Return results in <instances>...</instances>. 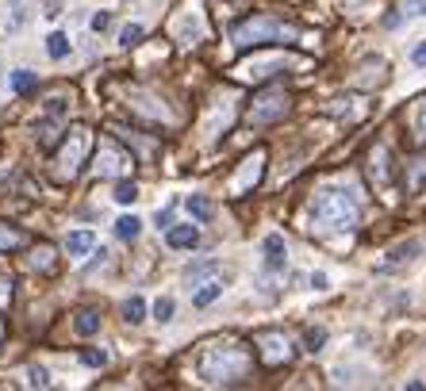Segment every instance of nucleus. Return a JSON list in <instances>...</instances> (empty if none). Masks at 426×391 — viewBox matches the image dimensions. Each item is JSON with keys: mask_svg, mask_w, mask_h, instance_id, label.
<instances>
[{"mask_svg": "<svg viewBox=\"0 0 426 391\" xmlns=\"http://www.w3.org/2000/svg\"><path fill=\"white\" fill-rule=\"evenodd\" d=\"M261 250H265V269L269 273H284V265H288V250H284L281 234H269V238L261 242Z\"/></svg>", "mask_w": 426, "mask_h": 391, "instance_id": "0eeeda50", "label": "nucleus"}, {"mask_svg": "<svg viewBox=\"0 0 426 391\" xmlns=\"http://www.w3.org/2000/svg\"><path fill=\"white\" fill-rule=\"evenodd\" d=\"M46 54H51L54 62H62V58H66V54H69V39H66V35H62V31H54L51 39H46Z\"/></svg>", "mask_w": 426, "mask_h": 391, "instance_id": "f3484780", "label": "nucleus"}, {"mask_svg": "<svg viewBox=\"0 0 426 391\" xmlns=\"http://www.w3.org/2000/svg\"><path fill=\"white\" fill-rule=\"evenodd\" d=\"M415 131H418V138L426 142V100L418 104V116H415Z\"/></svg>", "mask_w": 426, "mask_h": 391, "instance_id": "473e14b6", "label": "nucleus"}, {"mask_svg": "<svg viewBox=\"0 0 426 391\" xmlns=\"http://www.w3.org/2000/svg\"><path fill=\"white\" fill-rule=\"evenodd\" d=\"M19 242H24V238H19L16 230H8V226H0V250H16Z\"/></svg>", "mask_w": 426, "mask_h": 391, "instance_id": "cd10ccee", "label": "nucleus"}, {"mask_svg": "<svg viewBox=\"0 0 426 391\" xmlns=\"http://www.w3.org/2000/svg\"><path fill=\"white\" fill-rule=\"evenodd\" d=\"M12 89H16V92H31L35 89V73H31V69H16V73H12Z\"/></svg>", "mask_w": 426, "mask_h": 391, "instance_id": "412c9836", "label": "nucleus"}, {"mask_svg": "<svg viewBox=\"0 0 426 391\" xmlns=\"http://www.w3.org/2000/svg\"><path fill=\"white\" fill-rule=\"evenodd\" d=\"M215 276H219V261H200V265H188V269H184V284H193V288L215 280Z\"/></svg>", "mask_w": 426, "mask_h": 391, "instance_id": "6e6552de", "label": "nucleus"}, {"mask_svg": "<svg viewBox=\"0 0 426 391\" xmlns=\"http://www.w3.org/2000/svg\"><path fill=\"white\" fill-rule=\"evenodd\" d=\"M219 295H223V280H208V284H200V291H196L193 295V307H208L211 300H219Z\"/></svg>", "mask_w": 426, "mask_h": 391, "instance_id": "f8f14e48", "label": "nucleus"}, {"mask_svg": "<svg viewBox=\"0 0 426 391\" xmlns=\"http://www.w3.org/2000/svg\"><path fill=\"white\" fill-rule=\"evenodd\" d=\"M166 242L173 246V250H193L196 242H200V230H196V226H169Z\"/></svg>", "mask_w": 426, "mask_h": 391, "instance_id": "1a4fd4ad", "label": "nucleus"}, {"mask_svg": "<svg viewBox=\"0 0 426 391\" xmlns=\"http://www.w3.org/2000/svg\"><path fill=\"white\" fill-rule=\"evenodd\" d=\"M112 200L123 203V208H127V203H134V200H139V184H134V181H119L116 192H112Z\"/></svg>", "mask_w": 426, "mask_h": 391, "instance_id": "dca6fc26", "label": "nucleus"}, {"mask_svg": "<svg viewBox=\"0 0 426 391\" xmlns=\"http://www.w3.org/2000/svg\"><path fill=\"white\" fill-rule=\"evenodd\" d=\"M123 318L127 322H142V318H146V300H142V295H131V300L123 303Z\"/></svg>", "mask_w": 426, "mask_h": 391, "instance_id": "a211bd4d", "label": "nucleus"}, {"mask_svg": "<svg viewBox=\"0 0 426 391\" xmlns=\"http://www.w3.org/2000/svg\"><path fill=\"white\" fill-rule=\"evenodd\" d=\"M258 345L265 349V361L269 365H281V361H292V341L284 334H261Z\"/></svg>", "mask_w": 426, "mask_h": 391, "instance_id": "423d86ee", "label": "nucleus"}, {"mask_svg": "<svg viewBox=\"0 0 426 391\" xmlns=\"http://www.w3.org/2000/svg\"><path fill=\"white\" fill-rule=\"evenodd\" d=\"M403 16H411V19H418V16H426V0H411L407 8H403Z\"/></svg>", "mask_w": 426, "mask_h": 391, "instance_id": "2f4dec72", "label": "nucleus"}, {"mask_svg": "<svg viewBox=\"0 0 426 391\" xmlns=\"http://www.w3.org/2000/svg\"><path fill=\"white\" fill-rule=\"evenodd\" d=\"M104 176H116L119 169H123V154L119 150H104V165H96Z\"/></svg>", "mask_w": 426, "mask_h": 391, "instance_id": "6ab92c4d", "label": "nucleus"}, {"mask_svg": "<svg viewBox=\"0 0 426 391\" xmlns=\"http://www.w3.org/2000/svg\"><path fill=\"white\" fill-rule=\"evenodd\" d=\"M139 39H142V24H127L123 31H119V42H123V46H134Z\"/></svg>", "mask_w": 426, "mask_h": 391, "instance_id": "a878e982", "label": "nucleus"}, {"mask_svg": "<svg viewBox=\"0 0 426 391\" xmlns=\"http://www.w3.org/2000/svg\"><path fill=\"white\" fill-rule=\"evenodd\" d=\"M258 181H261V154H258V158H250V161H246L242 176H238V181L231 184V192H246L250 184H258Z\"/></svg>", "mask_w": 426, "mask_h": 391, "instance_id": "9d476101", "label": "nucleus"}, {"mask_svg": "<svg viewBox=\"0 0 426 391\" xmlns=\"http://www.w3.org/2000/svg\"><path fill=\"white\" fill-rule=\"evenodd\" d=\"M411 62H415V66H426V42H418L415 51H411Z\"/></svg>", "mask_w": 426, "mask_h": 391, "instance_id": "f704fd0d", "label": "nucleus"}, {"mask_svg": "<svg viewBox=\"0 0 426 391\" xmlns=\"http://www.w3.org/2000/svg\"><path fill=\"white\" fill-rule=\"evenodd\" d=\"M81 361H85V365H89V368H104V365H108V353H96V349H89V353H81Z\"/></svg>", "mask_w": 426, "mask_h": 391, "instance_id": "c85d7f7f", "label": "nucleus"}, {"mask_svg": "<svg viewBox=\"0 0 426 391\" xmlns=\"http://www.w3.org/2000/svg\"><path fill=\"white\" fill-rule=\"evenodd\" d=\"M173 307L177 303L169 300V295H161V300L154 303V318H158V322H169V318H173Z\"/></svg>", "mask_w": 426, "mask_h": 391, "instance_id": "b1692460", "label": "nucleus"}, {"mask_svg": "<svg viewBox=\"0 0 426 391\" xmlns=\"http://www.w3.org/2000/svg\"><path fill=\"white\" fill-rule=\"evenodd\" d=\"M27 383H31V388H51V372L42 365H31L27 368Z\"/></svg>", "mask_w": 426, "mask_h": 391, "instance_id": "4be33fe9", "label": "nucleus"}, {"mask_svg": "<svg viewBox=\"0 0 426 391\" xmlns=\"http://www.w3.org/2000/svg\"><path fill=\"white\" fill-rule=\"evenodd\" d=\"M139 234H142V219H134V215H119V219H116V238L134 242Z\"/></svg>", "mask_w": 426, "mask_h": 391, "instance_id": "ddd939ff", "label": "nucleus"}, {"mask_svg": "<svg viewBox=\"0 0 426 391\" xmlns=\"http://www.w3.org/2000/svg\"><path fill=\"white\" fill-rule=\"evenodd\" d=\"M27 4H31V0H12V19H8L12 31H19V27L27 24V16H31V12H27Z\"/></svg>", "mask_w": 426, "mask_h": 391, "instance_id": "aec40b11", "label": "nucleus"}, {"mask_svg": "<svg viewBox=\"0 0 426 391\" xmlns=\"http://www.w3.org/2000/svg\"><path fill=\"white\" fill-rule=\"evenodd\" d=\"M284 111H288V96H284L281 89H269V92H261L258 100H254L250 119L254 123H273V119H281Z\"/></svg>", "mask_w": 426, "mask_h": 391, "instance_id": "20e7f679", "label": "nucleus"}, {"mask_svg": "<svg viewBox=\"0 0 426 391\" xmlns=\"http://www.w3.org/2000/svg\"><path fill=\"white\" fill-rule=\"evenodd\" d=\"M89 27H92L96 35H100V31H108V27H112V12H104V8H100L96 16H92V24H89Z\"/></svg>", "mask_w": 426, "mask_h": 391, "instance_id": "c756f323", "label": "nucleus"}, {"mask_svg": "<svg viewBox=\"0 0 426 391\" xmlns=\"http://www.w3.org/2000/svg\"><path fill=\"white\" fill-rule=\"evenodd\" d=\"M89 146H92V134L85 131V127L69 131V142H66V173H69V176L81 169V161H85V154H89Z\"/></svg>", "mask_w": 426, "mask_h": 391, "instance_id": "39448f33", "label": "nucleus"}, {"mask_svg": "<svg viewBox=\"0 0 426 391\" xmlns=\"http://www.w3.org/2000/svg\"><path fill=\"white\" fill-rule=\"evenodd\" d=\"M193 39H200V19H184V27H181V42H184V46H193Z\"/></svg>", "mask_w": 426, "mask_h": 391, "instance_id": "393cba45", "label": "nucleus"}, {"mask_svg": "<svg viewBox=\"0 0 426 391\" xmlns=\"http://www.w3.org/2000/svg\"><path fill=\"white\" fill-rule=\"evenodd\" d=\"M73 330L81 334V338H92V334L100 330V315H96V311H81L77 322H73Z\"/></svg>", "mask_w": 426, "mask_h": 391, "instance_id": "2eb2a0df", "label": "nucleus"}, {"mask_svg": "<svg viewBox=\"0 0 426 391\" xmlns=\"http://www.w3.org/2000/svg\"><path fill=\"white\" fill-rule=\"evenodd\" d=\"M46 16H62V0H46Z\"/></svg>", "mask_w": 426, "mask_h": 391, "instance_id": "c9c22d12", "label": "nucleus"}, {"mask_svg": "<svg viewBox=\"0 0 426 391\" xmlns=\"http://www.w3.org/2000/svg\"><path fill=\"white\" fill-rule=\"evenodd\" d=\"M200 372H204V380H211V383H234L246 372V357L234 349V345H211L200 361Z\"/></svg>", "mask_w": 426, "mask_h": 391, "instance_id": "f03ea898", "label": "nucleus"}, {"mask_svg": "<svg viewBox=\"0 0 426 391\" xmlns=\"http://www.w3.org/2000/svg\"><path fill=\"white\" fill-rule=\"evenodd\" d=\"M303 341H308V349H311V353H319V349L326 345V330H323V326H311V330L303 334Z\"/></svg>", "mask_w": 426, "mask_h": 391, "instance_id": "5701e85b", "label": "nucleus"}, {"mask_svg": "<svg viewBox=\"0 0 426 391\" xmlns=\"http://www.w3.org/2000/svg\"><path fill=\"white\" fill-rule=\"evenodd\" d=\"M311 288L326 291V288H330V276H326V273H311Z\"/></svg>", "mask_w": 426, "mask_h": 391, "instance_id": "72a5a7b5", "label": "nucleus"}, {"mask_svg": "<svg viewBox=\"0 0 426 391\" xmlns=\"http://www.w3.org/2000/svg\"><path fill=\"white\" fill-rule=\"evenodd\" d=\"M238 46H261V42H273V39H300V31L296 27H284L281 19L273 16H258V19H246V24L234 27L231 35Z\"/></svg>", "mask_w": 426, "mask_h": 391, "instance_id": "7ed1b4c3", "label": "nucleus"}, {"mask_svg": "<svg viewBox=\"0 0 426 391\" xmlns=\"http://www.w3.org/2000/svg\"><path fill=\"white\" fill-rule=\"evenodd\" d=\"M184 208H188V215L196 219V223H208L211 219V200H204V196H188V200H184Z\"/></svg>", "mask_w": 426, "mask_h": 391, "instance_id": "4468645a", "label": "nucleus"}, {"mask_svg": "<svg viewBox=\"0 0 426 391\" xmlns=\"http://www.w3.org/2000/svg\"><path fill=\"white\" fill-rule=\"evenodd\" d=\"M92 242H96V238H92V230H73V234H69V238H66V250H69V257H85V253L92 250Z\"/></svg>", "mask_w": 426, "mask_h": 391, "instance_id": "9b49d317", "label": "nucleus"}, {"mask_svg": "<svg viewBox=\"0 0 426 391\" xmlns=\"http://www.w3.org/2000/svg\"><path fill=\"white\" fill-rule=\"evenodd\" d=\"M415 253H418V242H407V246H396V250L388 253V257H392V261H411Z\"/></svg>", "mask_w": 426, "mask_h": 391, "instance_id": "bb28decb", "label": "nucleus"}, {"mask_svg": "<svg viewBox=\"0 0 426 391\" xmlns=\"http://www.w3.org/2000/svg\"><path fill=\"white\" fill-rule=\"evenodd\" d=\"M154 223H158V230H161V226H166V230H169V226H173V203H169V208H158V215H154Z\"/></svg>", "mask_w": 426, "mask_h": 391, "instance_id": "7c9ffc66", "label": "nucleus"}, {"mask_svg": "<svg viewBox=\"0 0 426 391\" xmlns=\"http://www.w3.org/2000/svg\"><path fill=\"white\" fill-rule=\"evenodd\" d=\"M311 223L326 234H350L361 223V203L353 188H323L311 200Z\"/></svg>", "mask_w": 426, "mask_h": 391, "instance_id": "f257e3e1", "label": "nucleus"}]
</instances>
